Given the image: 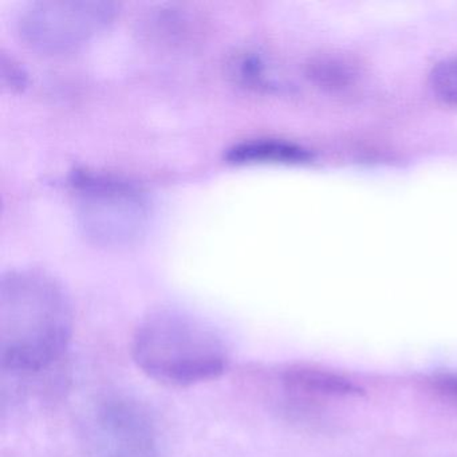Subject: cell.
Wrapping results in <instances>:
<instances>
[{
  "mask_svg": "<svg viewBox=\"0 0 457 457\" xmlns=\"http://www.w3.org/2000/svg\"><path fill=\"white\" fill-rule=\"evenodd\" d=\"M71 298L53 275L14 269L0 279V362L14 376L52 369L73 337Z\"/></svg>",
  "mask_w": 457,
  "mask_h": 457,
  "instance_id": "cell-1",
  "label": "cell"
},
{
  "mask_svg": "<svg viewBox=\"0 0 457 457\" xmlns=\"http://www.w3.org/2000/svg\"><path fill=\"white\" fill-rule=\"evenodd\" d=\"M130 354L149 378L170 387L213 381L231 366V353L220 334L176 309L149 312L133 333Z\"/></svg>",
  "mask_w": 457,
  "mask_h": 457,
  "instance_id": "cell-2",
  "label": "cell"
},
{
  "mask_svg": "<svg viewBox=\"0 0 457 457\" xmlns=\"http://www.w3.org/2000/svg\"><path fill=\"white\" fill-rule=\"evenodd\" d=\"M73 186L77 224L90 243L105 248L128 247L145 234L149 204L137 187L92 173H79Z\"/></svg>",
  "mask_w": 457,
  "mask_h": 457,
  "instance_id": "cell-3",
  "label": "cell"
},
{
  "mask_svg": "<svg viewBox=\"0 0 457 457\" xmlns=\"http://www.w3.org/2000/svg\"><path fill=\"white\" fill-rule=\"evenodd\" d=\"M117 4L104 0H37L18 18L21 38L42 53H63L81 46L117 15Z\"/></svg>",
  "mask_w": 457,
  "mask_h": 457,
  "instance_id": "cell-4",
  "label": "cell"
},
{
  "mask_svg": "<svg viewBox=\"0 0 457 457\" xmlns=\"http://www.w3.org/2000/svg\"><path fill=\"white\" fill-rule=\"evenodd\" d=\"M310 154L306 149L287 141L272 138H253L235 144L228 149L227 159L237 164H253V162H309Z\"/></svg>",
  "mask_w": 457,
  "mask_h": 457,
  "instance_id": "cell-5",
  "label": "cell"
},
{
  "mask_svg": "<svg viewBox=\"0 0 457 457\" xmlns=\"http://www.w3.org/2000/svg\"><path fill=\"white\" fill-rule=\"evenodd\" d=\"M429 87L437 100L457 105V58L438 63L429 74Z\"/></svg>",
  "mask_w": 457,
  "mask_h": 457,
  "instance_id": "cell-6",
  "label": "cell"
},
{
  "mask_svg": "<svg viewBox=\"0 0 457 457\" xmlns=\"http://www.w3.org/2000/svg\"><path fill=\"white\" fill-rule=\"evenodd\" d=\"M435 386L441 395L457 400V374H443L435 379Z\"/></svg>",
  "mask_w": 457,
  "mask_h": 457,
  "instance_id": "cell-7",
  "label": "cell"
}]
</instances>
